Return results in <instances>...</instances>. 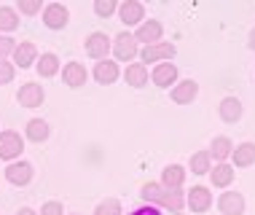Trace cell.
Segmentation results:
<instances>
[{
    "mask_svg": "<svg viewBox=\"0 0 255 215\" xmlns=\"http://www.w3.org/2000/svg\"><path fill=\"white\" fill-rule=\"evenodd\" d=\"M142 199H145V202L164 205V207H167V210H172V213H180V210H183V194H180V191L161 189L158 183H145V186H142Z\"/></svg>",
    "mask_w": 255,
    "mask_h": 215,
    "instance_id": "1",
    "label": "cell"
},
{
    "mask_svg": "<svg viewBox=\"0 0 255 215\" xmlns=\"http://www.w3.org/2000/svg\"><path fill=\"white\" fill-rule=\"evenodd\" d=\"M16 100H19V105H24V108H38V105H43V100H46L43 86H40V84H24L22 89H19Z\"/></svg>",
    "mask_w": 255,
    "mask_h": 215,
    "instance_id": "2",
    "label": "cell"
},
{
    "mask_svg": "<svg viewBox=\"0 0 255 215\" xmlns=\"http://www.w3.org/2000/svg\"><path fill=\"white\" fill-rule=\"evenodd\" d=\"M22 154V137L16 132H0V159H16Z\"/></svg>",
    "mask_w": 255,
    "mask_h": 215,
    "instance_id": "3",
    "label": "cell"
},
{
    "mask_svg": "<svg viewBox=\"0 0 255 215\" xmlns=\"http://www.w3.org/2000/svg\"><path fill=\"white\" fill-rule=\"evenodd\" d=\"M67 8L62 3H51V5H46V11H43V22L46 27H51V30H62V27L67 24Z\"/></svg>",
    "mask_w": 255,
    "mask_h": 215,
    "instance_id": "4",
    "label": "cell"
},
{
    "mask_svg": "<svg viewBox=\"0 0 255 215\" xmlns=\"http://www.w3.org/2000/svg\"><path fill=\"white\" fill-rule=\"evenodd\" d=\"M5 180H8V183H13V186L30 183V180H32V164L16 162V164H11V167H5Z\"/></svg>",
    "mask_w": 255,
    "mask_h": 215,
    "instance_id": "5",
    "label": "cell"
},
{
    "mask_svg": "<svg viewBox=\"0 0 255 215\" xmlns=\"http://www.w3.org/2000/svg\"><path fill=\"white\" fill-rule=\"evenodd\" d=\"M140 57H142V62H158V59H172L175 57V46L172 43H153V46H145L140 51Z\"/></svg>",
    "mask_w": 255,
    "mask_h": 215,
    "instance_id": "6",
    "label": "cell"
},
{
    "mask_svg": "<svg viewBox=\"0 0 255 215\" xmlns=\"http://www.w3.org/2000/svg\"><path fill=\"white\" fill-rule=\"evenodd\" d=\"M218 205H220V213L223 215H242L245 213V199L237 191H226Z\"/></svg>",
    "mask_w": 255,
    "mask_h": 215,
    "instance_id": "7",
    "label": "cell"
},
{
    "mask_svg": "<svg viewBox=\"0 0 255 215\" xmlns=\"http://www.w3.org/2000/svg\"><path fill=\"white\" fill-rule=\"evenodd\" d=\"M137 54V40L134 35H129V32H121V35H116V57L121 62H129Z\"/></svg>",
    "mask_w": 255,
    "mask_h": 215,
    "instance_id": "8",
    "label": "cell"
},
{
    "mask_svg": "<svg viewBox=\"0 0 255 215\" xmlns=\"http://www.w3.org/2000/svg\"><path fill=\"white\" fill-rule=\"evenodd\" d=\"M108 48H110V40H108L105 32H92V35L86 38V54L89 57L100 59V57L108 54Z\"/></svg>",
    "mask_w": 255,
    "mask_h": 215,
    "instance_id": "9",
    "label": "cell"
},
{
    "mask_svg": "<svg viewBox=\"0 0 255 215\" xmlns=\"http://www.w3.org/2000/svg\"><path fill=\"white\" fill-rule=\"evenodd\" d=\"M119 16L124 24H140L142 22V3H137V0L119 3Z\"/></svg>",
    "mask_w": 255,
    "mask_h": 215,
    "instance_id": "10",
    "label": "cell"
},
{
    "mask_svg": "<svg viewBox=\"0 0 255 215\" xmlns=\"http://www.w3.org/2000/svg\"><path fill=\"white\" fill-rule=\"evenodd\" d=\"M35 59H38V51H35V46H32L30 40H22V43L13 48V62H16L19 67H30Z\"/></svg>",
    "mask_w": 255,
    "mask_h": 215,
    "instance_id": "11",
    "label": "cell"
},
{
    "mask_svg": "<svg viewBox=\"0 0 255 215\" xmlns=\"http://www.w3.org/2000/svg\"><path fill=\"white\" fill-rule=\"evenodd\" d=\"M62 75H65V84L73 86V89L86 84V67L81 65V62H67V65H65V73H62Z\"/></svg>",
    "mask_w": 255,
    "mask_h": 215,
    "instance_id": "12",
    "label": "cell"
},
{
    "mask_svg": "<svg viewBox=\"0 0 255 215\" xmlns=\"http://www.w3.org/2000/svg\"><path fill=\"white\" fill-rule=\"evenodd\" d=\"M210 205H212V197H210V191H207L204 186H196V189L188 194V207H191L194 213L210 210Z\"/></svg>",
    "mask_w": 255,
    "mask_h": 215,
    "instance_id": "13",
    "label": "cell"
},
{
    "mask_svg": "<svg viewBox=\"0 0 255 215\" xmlns=\"http://www.w3.org/2000/svg\"><path fill=\"white\" fill-rule=\"evenodd\" d=\"M175 78H177V67L172 65V62H161V65H156V70H153V84L156 86H169V84H175Z\"/></svg>",
    "mask_w": 255,
    "mask_h": 215,
    "instance_id": "14",
    "label": "cell"
},
{
    "mask_svg": "<svg viewBox=\"0 0 255 215\" xmlns=\"http://www.w3.org/2000/svg\"><path fill=\"white\" fill-rule=\"evenodd\" d=\"M158 38H161V24H158L156 19L140 24V30H137V35H134V40H142V43H148V46L158 43Z\"/></svg>",
    "mask_w": 255,
    "mask_h": 215,
    "instance_id": "15",
    "label": "cell"
},
{
    "mask_svg": "<svg viewBox=\"0 0 255 215\" xmlns=\"http://www.w3.org/2000/svg\"><path fill=\"white\" fill-rule=\"evenodd\" d=\"M199 92V84L196 81H183V84H177L172 89V100L177 102V105H185V102H191Z\"/></svg>",
    "mask_w": 255,
    "mask_h": 215,
    "instance_id": "16",
    "label": "cell"
},
{
    "mask_svg": "<svg viewBox=\"0 0 255 215\" xmlns=\"http://www.w3.org/2000/svg\"><path fill=\"white\" fill-rule=\"evenodd\" d=\"M218 110H220V119L234 124V121H239V116H242V102L234 100V97H226V100L220 102Z\"/></svg>",
    "mask_w": 255,
    "mask_h": 215,
    "instance_id": "17",
    "label": "cell"
},
{
    "mask_svg": "<svg viewBox=\"0 0 255 215\" xmlns=\"http://www.w3.org/2000/svg\"><path fill=\"white\" fill-rule=\"evenodd\" d=\"M124 78H127V84L129 86H145L148 84V70H145V65H140V62H137V65H129L127 67V73H124Z\"/></svg>",
    "mask_w": 255,
    "mask_h": 215,
    "instance_id": "18",
    "label": "cell"
},
{
    "mask_svg": "<svg viewBox=\"0 0 255 215\" xmlns=\"http://www.w3.org/2000/svg\"><path fill=\"white\" fill-rule=\"evenodd\" d=\"M231 156H234V164H237V167H250L255 162V143L239 145L237 151H231Z\"/></svg>",
    "mask_w": 255,
    "mask_h": 215,
    "instance_id": "19",
    "label": "cell"
},
{
    "mask_svg": "<svg viewBox=\"0 0 255 215\" xmlns=\"http://www.w3.org/2000/svg\"><path fill=\"white\" fill-rule=\"evenodd\" d=\"M94 78H97L100 84H113V81L119 78V65H116V62H100V65L94 67Z\"/></svg>",
    "mask_w": 255,
    "mask_h": 215,
    "instance_id": "20",
    "label": "cell"
},
{
    "mask_svg": "<svg viewBox=\"0 0 255 215\" xmlns=\"http://www.w3.org/2000/svg\"><path fill=\"white\" fill-rule=\"evenodd\" d=\"M183 180H185V170L183 167H177V164H172V167L164 170V189H169V191H177L183 186Z\"/></svg>",
    "mask_w": 255,
    "mask_h": 215,
    "instance_id": "21",
    "label": "cell"
},
{
    "mask_svg": "<svg viewBox=\"0 0 255 215\" xmlns=\"http://www.w3.org/2000/svg\"><path fill=\"white\" fill-rule=\"evenodd\" d=\"M27 137H30L32 143H43L46 137H49V124L43 119H32L27 124Z\"/></svg>",
    "mask_w": 255,
    "mask_h": 215,
    "instance_id": "22",
    "label": "cell"
},
{
    "mask_svg": "<svg viewBox=\"0 0 255 215\" xmlns=\"http://www.w3.org/2000/svg\"><path fill=\"white\" fill-rule=\"evenodd\" d=\"M38 73L43 75V78L57 75V73H59V59H57V54H43V57L38 59Z\"/></svg>",
    "mask_w": 255,
    "mask_h": 215,
    "instance_id": "23",
    "label": "cell"
},
{
    "mask_svg": "<svg viewBox=\"0 0 255 215\" xmlns=\"http://www.w3.org/2000/svg\"><path fill=\"white\" fill-rule=\"evenodd\" d=\"M234 180V170L229 167V164H218L215 170H212V186H220V189H223V186H229Z\"/></svg>",
    "mask_w": 255,
    "mask_h": 215,
    "instance_id": "24",
    "label": "cell"
},
{
    "mask_svg": "<svg viewBox=\"0 0 255 215\" xmlns=\"http://www.w3.org/2000/svg\"><path fill=\"white\" fill-rule=\"evenodd\" d=\"M191 170L196 172V175H204L207 170H210V154L202 151V154H194L191 156Z\"/></svg>",
    "mask_w": 255,
    "mask_h": 215,
    "instance_id": "25",
    "label": "cell"
},
{
    "mask_svg": "<svg viewBox=\"0 0 255 215\" xmlns=\"http://www.w3.org/2000/svg\"><path fill=\"white\" fill-rule=\"evenodd\" d=\"M212 156L215 159L231 156V140L229 137H215V143H212Z\"/></svg>",
    "mask_w": 255,
    "mask_h": 215,
    "instance_id": "26",
    "label": "cell"
},
{
    "mask_svg": "<svg viewBox=\"0 0 255 215\" xmlns=\"http://www.w3.org/2000/svg\"><path fill=\"white\" fill-rule=\"evenodd\" d=\"M19 27V19H16V13H13L11 8H0V30H16Z\"/></svg>",
    "mask_w": 255,
    "mask_h": 215,
    "instance_id": "27",
    "label": "cell"
},
{
    "mask_svg": "<svg viewBox=\"0 0 255 215\" xmlns=\"http://www.w3.org/2000/svg\"><path fill=\"white\" fill-rule=\"evenodd\" d=\"M94 215H121V202L119 199H105V202L97 207Z\"/></svg>",
    "mask_w": 255,
    "mask_h": 215,
    "instance_id": "28",
    "label": "cell"
},
{
    "mask_svg": "<svg viewBox=\"0 0 255 215\" xmlns=\"http://www.w3.org/2000/svg\"><path fill=\"white\" fill-rule=\"evenodd\" d=\"M94 11L100 13V16H110V13H116L119 11V3H116V0H97V3H94Z\"/></svg>",
    "mask_w": 255,
    "mask_h": 215,
    "instance_id": "29",
    "label": "cell"
},
{
    "mask_svg": "<svg viewBox=\"0 0 255 215\" xmlns=\"http://www.w3.org/2000/svg\"><path fill=\"white\" fill-rule=\"evenodd\" d=\"M40 0H19V11L22 13H38L40 11Z\"/></svg>",
    "mask_w": 255,
    "mask_h": 215,
    "instance_id": "30",
    "label": "cell"
},
{
    "mask_svg": "<svg viewBox=\"0 0 255 215\" xmlns=\"http://www.w3.org/2000/svg\"><path fill=\"white\" fill-rule=\"evenodd\" d=\"M11 78H13L11 62H3V59H0V84H11Z\"/></svg>",
    "mask_w": 255,
    "mask_h": 215,
    "instance_id": "31",
    "label": "cell"
},
{
    "mask_svg": "<svg viewBox=\"0 0 255 215\" xmlns=\"http://www.w3.org/2000/svg\"><path fill=\"white\" fill-rule=\"evenodd\" d=\"M13 48H16V43H13V38L0 35V59H3L5 54H13Z\"/></svg>",
    "mask_w": 255,
    "mask_h": 215,
    "instance_id": "32",
    "label": "cell"
},
{
    "mask_svg": "<svg viewBox=\"0 0 255 215\" xmlns=\"http://www.w3.org/2000/svg\"><path fill=\"white\" fill-rule=\"evenodd\" d=\"M43 215H65V210H62L59 202H46L43 205Z\"/></svg>",
    "mask_w": 255,
    "mask_h": 215,
    "instance_id": "33",
    "label": "cell"
},
{
    "mask_svg": "<svg viewBox=\"0 0 255 215\" xmlns=\"http://www.w3.org/2000/svg\"><path fill=\"white\" fill-rule=\"evenodd\" d=\"M132 215H161V213H158L156 207H140V210H134Z\"/></svg>",
    "mask_w": 255,
    "mask_h": 215,
    "instance_id": "34",
    "label": "cell"
},
{
    "mask_svg": "<svg viewBox=\"0 0 255 215\" xmlns=\"http://www.w3.org/2000/svg\"><path fill=\"white\" fill-rule=\"evenodd\" d=\"M19 215H38V213L30 210V207H22V210H19Z\"/></svg>",
    "mask_w": 255,
    "mask_h": 215,
    "instance_id": "35",
    "label": "cell"
},
{
    "mask_svg": "<svg viewBox=\"0 0 255 215\" xmlns=\"http://www.w3.org/2000/svg\"><path fill=\"white\" fill-rule=\"evenodd\" d=\"M250 48H255V30L250 32Z\"/></svg>",
    "mask_w": 255,
    "mask_h": 215,
    "instance_id": "36",
    "label": "cell"
},
{
    "mask_svg": "<svg viewBox=\"0 0 255 215\" xmlns=\"http://www.w3.org/2000/svg\"><path fill=\"white\" fill-rule=\"evenodd\" d=\"M172 215H183V213H172Z\"/></svg>",
    "mask_w": 255,
    "mask_h": 215,
    "instance_id": "37",
    "label": "cell"
}]
</instances>
